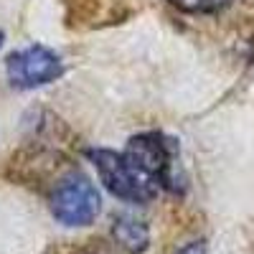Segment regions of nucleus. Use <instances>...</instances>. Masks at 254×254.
<instances>
[{"label": "nucleus", "instance_id": "obj_5", "mask_svg": "<svg viewBox=\"0 0 254 254\" xmlns=\"http://www.w3.org/2000/svg\"><path fill=\"white\" fill-rule=\"evenodd\" d=\"M112 237L130 254H142L150 247V229H147L145 221L132 219V216H117L112 224Z\"/></svg>", "mask_w": 254, "mask_h": 254}, {"label": "nucleus", "instance_id": "obj_1", "mask_svg": "<svg viewBox=\"0 0 254 254\" xmlns=\"http://www.w3.org/2000/svg\"><path fill=\"white\" fill-rule=\"evenodd\" d=\"M87 155L94 163L102 183L107 186L112 196L130 201V203H147L158 196V183L125 153H115V150H107V147H94Z\"/></svg>", "mask_w": 254, "mask_h": 254}, {"label": "nucleus", "instance_id": "obj_3", "mask_svg": "<svg viewBox=\"0 0 254 254\" xmlns=\"http://www.w3.org/2000/svg\"><path fill=\"white\" fill-rule=\"evenodd\" d=\"M127 158H132L142 171L150 176L158 186L168 190H178V173H176V145L165 140L158 132H142L130 137L127 147L122 150Z\"/></svg>", "mask_w": 254, "mask_h": 254}, {"label": "nucleus", "instance_id": "obj_4", "mask_svg": "<svg viewBox=\"0 0 254 254\" xmlns=\"http://www.w3.org/2000/svg\"><path fill=\"white\" fill-rule=\"evenodd\" d=\"M5 71L13 87L18 89H36L44 84L56 81L64 74V64L56 51L46 46H28L13 51L5 61Z\"/></svg>", "mask_w": 254, "mask_h": 254}, {"label": "nucleus", "instance_id": "obj_8", "mask_svg": "<svg viewBox=\"0 0 254 254\" xmlns=\"http://www.w3.org/2000/svg\"><path fill=\"white\" fill-rule=\"evenodd\" d=\"M0 46H3V31H0Z\"/></svg>", "mask_w": 254, "mask_h": 254}, {"label": "nucleus", "instance_id": "obj_6", "mask_svg": "<svg viewBox=\"0 0 254 254\" xmlns=\"http://www.w3.org/2000/svg\"><path fill=\"white\" fill-rule=\"evenodd\" d=\"M168 3L183 13H219L231 5V0H168Z\"/></svg>", "mask_w": 254, "mask_h": 254}, {"label": "nucleus", "instance_id": "obj_7", "mask_svg": "<svg viewBox=\"0 0 254 254\" xmlns=\"http://www.w3.org/2000/svg\"><path fill=\"white\" fill-rule=\"evenodd\" d=\"M181 254H208V252H206V244L203 242H190V244H186L181 249Z\"/></svg>", "mask_w": 254, "mask_h": 254}, {"label": "nucleus", "instance_id": "obj_2", "mask_svg": "<svg viewBox=\"0 0 254 254\" xmlns=\"http://www.w3.org/2000/svg\"><path fill=\"white\" fill-rule=\"evenodd\" d=\"M99 208H102L99 193L84 173L71 171L64 178H59V183L54 186L51 214L64 226H89L99 216Z\"/></svg>", "mask_w": 254, "mask_h": 254}]
</instances>
